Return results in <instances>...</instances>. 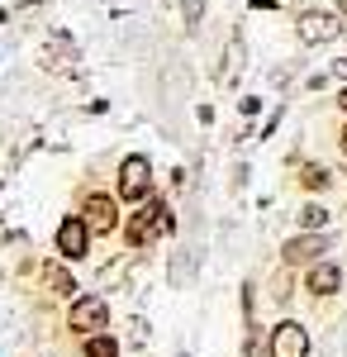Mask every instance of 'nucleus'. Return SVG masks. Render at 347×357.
<instances>
[{"instance_id":"obj_13","label":"nucleus","mask_w":347,"mask_h":357,"mask_svg":"<svg viewBox=\"0 0 347 357\" xmlns=\"http://www.w3.org/2000/svg\"><path fill=\"white\" fill-rule=\"evenodd\" d=\"M300 181H304L309 191H323V186H328V172H323V167H304V172H300Z\"/></svg>"},{"instance_id":"obj_14","label":"nucleus","mask_w":347,"mask_h":357,"mask_svg":"<svg viewBox=\"0 0 347 357\" xmlns=\"http://www.w3.org/2000/svg\"><path fill=\"white\" fill-rule=\"evenodd\" d=\"M333 72H338V77H347V57H343V62H338V67H333Z\"/></svg>"},{"instance_id":"obj_17","label":"nucleus","mask_w":347,"mask_h":357,"mask_svg":"<svg viewBox=\"0 0 347 357\" xmlns=\"http://www.w3.org/2000/svg\"><path fill=\"white\" fill-rule=\"evenodd\" d=\"M257 5H276V0H257Z\"/></svg>"},{"instance_id":"obj_5","label":"nucleus","mask_w":347,"mask_h":357,"mask_svg":"<svg viewBox=\"0 0 347 357\" xmlns=\"http://www.w3.org/2000/svg\"><path fill=\"white\" fill-rule=\"evenodd\" d=\"M38 62H43L48 72H67V67H77V48H72V38H67V33H53V38L38 48Z\"/></svg>"},{"instance_id":"obj_12","label":"nucleus","mask_w":347,"mask_h":357,"mask_svg":"<svg viewBox=\"0 0 347 357\" xmlns=\"http://www.w3.org/2000/svg\"><path fill=\"white\" fill-rule=\"evenodd\" d=\"M86 357H119V348H114V338H91Z\"/></svg>"},{"instance_id":"obj_4","label":"nucleus","mask_w":347,"mask_h":357,"mask_svg":"<svg viewBox=\"0 0 347 357\" xmlns=\"http://www.w3.org/2000/svg\"><path fill=\"white\" fill-rule=\"evenodd\" d=\"M86 243H91V224L86 220H67L62 229H57V252H62L67 262L86 257Z\"/></svg>"},{"instance_id":"obj_2","label":"nucleus","mask_w":347,"mask_h":357,"mask_svg":"<svg viewBox=\"0 0 347 357\" xmlns=\"http://www.w3.org/2000/svg\"><path fill=\"white\" fill-rule=\"evenodd\" d=\"M148 176H153V167H148V158H124V167H119V195L124 200H143L148 195Z\"/></svg>"},{"instance_id":"obj_16","label":"nucleus","mask_w":347,"mask_h":357,"mask_svg":"<svg viewBox=\"0 0 347 357\" xmlns=\"http://www.w3.org/2000/svg\"><path fill=\"white\" fill-rule=\"evenodd\" d=\"M338 143H343V153H347V129H343V134H338Z\"/></svg>"},{"instance_id":"obj_6","label":"nucleus","mask_w":347,"mask_h":357,"mask_svg":"<svg viewBox=\"0 0 347 357\" xmlns=\"http://www.w3.org/2000/svg\"><path fill=\"white\" fill-rule=\"evenodd\" d=\"M109 319V305L100 301V296H81V301H72V329H100Z\"/></svg>"},{"instance_id":"obj_3","label":"nucleus","mask_w":347,"mask_h":357,"mask_svg":"<svg viewBox=\"0 0 347 357\" xmlns=\"http://www.w3.org/2000/svg\"><path fill=\"white\" fill-rule=\"evenodd\" d=\"M304 353H309V333L300 329L295 319L271 329V357H304Z\"/></svg>"},{"instance_id":"obj_8","label":"nucleus","mask_w":347,"mask_h":357,"mask_svg":"<svg viewBox=\"0 0 347 357\" xmlns=\"http://www.w3.org/2000/svg\"><path fill=\"white\" fill-rule=\"evenodd\" d=\"M86 215H91V229H114V224H119V205H114V200H109V195H91V200H86Z\"/></svg>"},{"instance_id":"obj_11","label":"nucleus","mask_w":347,"mask_h":357,"mask_svg":"<svg viewBox=\"0 0 347 357\" xmlns=\"http://www.w3.org/2000/svg\"><path fill=\"white\" fill-rule=\"evenodd\" d=\"M300 224H304V229H323V224H328V210H323V205H304V210H300Z\"/></svg>"},{"instance_id":"obj_7","label":"nucleus","mask_w":347,"mask_h":357,"mask_svg":"<svg viewBox=\"0 0 347 357\" xmlns=\"http://www.w3.org/2000/svg\"><path fill=\"white\" fill-rule=\"evenodd\" d=\"M323 248H328V243H323L319 234H304V238H291L281 252H286V262H291V267H300V262H314Z\"/></svg>"},{"instance_id":"obj_15","label":"nucleus","mask_w":347,"mask_h":357,"mask_svg":"<svg viewBox=\"0 0 347 357\" xmlns=\"http://www.w3.org/2000/svg\"><path fill=\"white\" fill-rule=\"evenodd\" d=\"M338 105H343V110H347V86H343V91H338Z\"/></svg>"},{"instance_id":"obj_1","label":"nucleus","mask_w":347,"mask_h":357,"mask_svg":"<svg viewBox=\"0 0 347 357\" xmlns=\"http://www.w3.org/2000/svg\"><path fill=\"white\" fill-rule=\"evenodd\" d=\"M343 15H333V10H304L300 15V24H295V33H300V43L304 48H319V43H333V38H343Z\"/></svg>"},{"instance_id":"obj_10","label":"nucleus","mask_w":347,"mask_h":357,"mask_svg":"<svg viewBox=\"0 0 347 357\" xmlns=\"http://www.w3.org/2000/svg\"><path fill=\"white\" fill-rule=\"evenodd\" d=\"M43 281H48L53 291H62V296H72V291H77V286H72V276L62 272V267H48V272H43Z\"/></svg>"},{"instance_id":"obj_9","label":"nucleus","mask_w":347,"mask_h":357,"mask_svg":"<svg viewBox=\"0 0 347 357\" xmlns=\"http://www.w3.org/2000/svg\"><path fill=\"white\" fill-rule=\"evenodd\" d=\"M338 286H343V272H338L333 262H319V267L309 272V291H314V296H333Z\"/></svg>"}]
</instances>
